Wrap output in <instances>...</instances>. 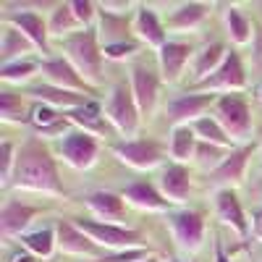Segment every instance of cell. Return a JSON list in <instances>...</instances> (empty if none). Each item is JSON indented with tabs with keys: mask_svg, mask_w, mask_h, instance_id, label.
<instances>
[{
	"mask_svg": "<svg viewBox=\"0 0 262 262\" xmlns=\"http://www.w3.org/2000/svg\"><path fill=\"white\" fill-rule=\"evenodd\" d=\"M11 189L63 196V184H60V176H58V163L53 158L50 147L39 137H29L24 144L18 147V163H16Z\"/></svg>",
	"mask_w": 262,
	"mask_h": 262,
	"instance_id": "obj_1",
	"label": "cell"
},
{
	"mask_svg": "<svg viewBox=\"0 0 262 262\" xmlns=\"http://www.w3.org/2000/svg\"><path fill=\"white\" fill-rule=\"evenodd\" d=\"M63 58L69 60L76 74L95 90L102 81V45L97 37V27L92 29H81L71 37L63 39Z\"/></svg>",
	"mask_w": 262,
	"mask_h": 262,
	"instance_id": "obj_2",
	"label": "cell"
},
{
	"mask_svg": "<svg viewBox=\"0 0 262 262\" xmlns=\"http://www.w3.org/2000/svg\"><path fill=\"white\" fill-rule=\"evenodd\" d=\"M215 121L223 126V131L231 137L233 144L244 147L252 144V134H254V123H252V111L244 97L238 95H217L215 107H212Z\"/></svg>",
	"mask_w": 262,
	"mask_h": 262,
	"instance_id": "obj_3",
	"label": "cell"
},
{
	"mask_svg": "<svg viewBox=\"0 0 262 262\" xmlns=\"http://www.w3.org/2000/svg\"><path fill=\"white\" fill-rule=\"evenodd\" d=\"M71 221L92 238V242L100 249L107 252H126V249H139L144 247V236L137 228H128V226H116V223H100V221H90V217H71Z\"/></svg>",
	"mask_w": 262,
	"mask_h": 262,
	"instance_id": "obj_4",
	"label": "cell"
},
{
	"mask_svg": "<svg viewBox=\"0 0 262 262\" xmlns=\"http://www.w3.org/2000/svg\"><path fill=\"white\" fill-rule=\"evenodd\" d=\"M105 118L111 123L121 137L126 139H134L137 131H139V121H142V113H139V105L131 95V86L126 84H116L111 95L105 100Z\"/></svg>",
	"mask_w": 262,
	"mask_h": 262,
	"instance_id": "obj_5",
	"label": "cell"
},
{
	"mask_svg": "<svg viewBox=\"0 0 262 262\" xmlns=\"http://www.w3.org/2000/svg\"><path fill=\"white\" fill-rule=\"evenodd\" d=\"M168 228L176 247L186 254H196L205 244V236H207V223H205V215L196 212V210H176L168 215Z\"/></svg>",
	"mask_w": 262,
	"mask_h": 262,
	"instance_id": "obj_6",
	"label": "cell"
},
{
	"mask_svg": "<svg viewBox=\"0 0 262 262\" xmlns=\"http://www.w3.org/2000/svg\"><path fill=\"white\" fill-rule=\"evenodd\" d=\"M196 92H207V95H236V92H244L247 90V69H244V60L236 50H228L223 66L217 69L212 76H207L205 81L194 84Z\"/></svg>",
	"mask_w": 262,
	"mask_h": 262,
	"instance_id": "obj_7",
	"label": "cell"
},
{
	"mask_svg": "<svg viewBox=\"0 0 262 262\" xmlns=\"http://www.w3.org/2000/svg\"><path fill=\"white\" fill-rule=\"evenodd\" d=\"M58 155L66 165L76 170H90L100 158V139L92 134H84L79 128H71L63 139H58Z\"/></svg>",
	"mask_w": 262,
	"mask_h": 262,
	"instance_id": "obj_8",
	"label": "cell"
},
{
	"mask_svg": "<svg viewBox=\"0 0 262 262\" xmlns=\"http://www.w3.org/2000/svg\"><path fill=\"white\" fill-rule=\"evenodd\" d=\"M113 155L118 163L134 168V170H152L163 165L165 160V149L155 139H123L113 144Z\"/></svg>",
	"mask_w": 262,
	"mask_h": 262,
	"instance_id": "obj_9",
	"label": "cell"
},
{
	"mask_svg": "<svg viewBox=\"0 0 262 262\" xmlns=\"http://www.w3.org/2000/svg\"><path fill=\"white\" fill-rule=\"evenodd\" d=\"M217 95H207V92H186L179 95L176 100L168 102V123L173 128L179 126H194L200 118L207 116V111L212 113Z\"/></svg>",
	"mask_w": 262,
	"mask_h": 262,
	"instance_id": "obj_10",
	"label": "cell"
},
{
	"mask_svg": "<svg viewBox=\"0 0 262 262\" xmlns=\"http://www.w3.org/2000/svg\"><path fill=\"white\" fill-rule=\"evenodd\" d=\"M252 152H254V144L233 147L228 152V158L210 173V184L215 186V191L217 189H238V186H244Z\"/></svg>",
	"mask_w": 262,
	"mask_h": 262,
	"instance_id": "obj_11",
	"label": "cell"
},
{
	"mask_svg": "<svg viewBox=\"0 0 262 262\" xmlns=\"http://www.w3.org/2000/svg\"><path fill=\"white\" fill-rule=\"evenodd\" d=\"M3 24L16 27L34 45V50H39L42 55L50 53V45H48V37H50L48 21L42 18L37 11H29L27 6H18V11H6L3 13Z\"/></svg>",
	"mask_w": 262,
	"mask_h": 262,
	"instance_id": "obj_12",
	"label": "cell"
},
{
	"mask_svg": "<svg viewBox=\"0 0 262 262\" xmlns=\"http://www.w3.org/2000/svg\"><path fill=\"white\" fill-rule=\"evenodd\" d=\"M212 205H215V215L223 226H228L238 238H247L252 221H247V212L242 207V200H238L236 189H217L212 194Z\"/></svg>",
	"mask_w": 262,
	"mask_h": 262,
	"instance_id": "obj_13",
	"label": "cell"
},
{
	"mask_svg": "<svg viewBox=\"0 0 262 262\" xmlns=\"http://www.w3.org/2000/svg\"><path fill=\"white\" fill-rule=\"evenodd\" d=\"M160 74H155L147 66H134L128 76V86H131V95H134L137 105H139V113L142 116H152L158 107V97H160Z\"/></svg>",
	"mask_w": 262,
	"mask_h": 262,
	"instance_id": "obj_14",
	"label": "cell"
},
{
	"mask_svg": "<svg viewBox=\"0 0 262 262\" xmlns=\"http://www.w3.org/2000/svg\"><path fill=\"white\" fill-rule=\"evenodd\" d=\"M39 71H42V76H45V84L58 86V90L76 92V95L92 92V86L76 74V69L66 58H45L39 63Z\"/></svg>",
	"mask_w": 262,
	"mask_h": 262,
	"instance_id": "obj_15",
	"label": "cell"
},
{
	"mask_svg": "<svg viewBox=\"0 0 262 262\" xmlns=\"http://www.w3.org/2000/svg\"><path fill=\"white\" fill-rule=\"evenodd\" d=\"M194 48L189 42H179V39H168L165 48L158 50V63H160V79L165 84H176L181 81L186 66H191L194 58Z\"/></svg>",
	"mask_w": 262,
	"mask_h": 262,
	"instance_id": "obj_16",
	"label": "cell"
},
{
	"mask_svg": "<svg viewBox=\"0 0 262 262\" xmlns=\"http://www.w3.org/2000/svg\"><path fill=\"white\" fill-rule=\"evenodd\" d=\"M97 37H100L102 50L121 48V45H128V42H139L137 34H134V18L116 16V13H107V11H100Z\"/></svg>",
	"mask_w": 262,
	"mask_h": 262,
	"instance_id": "obj_17",
	"label": "cell"
},
{
	"mask_svg": "<svg viewBox=\"0 0 262 262\" xmlns=\"http://www.w3.org/2000/svg\"><path fill=\"white\" fill-rule=\"evenodd\" d=\"M39 215V207L24 205L18 200H6L3 210H0V236L11 242V238H21L24 233H29L32 221Z\"/></svg>",
	"mask_w": 262,
	"mask_h": 262,
	"instance_id": "obj_18",
	"label": "cell"
},
{
	"mask_svg": "<svg viewBox=\"0 0 262 262\" xmlns=\"http://www.w3.org/2000/svg\"><path fill=\"white\" fill-rule=\"evenodd\" d=\"M58 236V249L71 257H86V259H100V247L86 236L74 221H60L55 226Z\"/></svg>",
	"mask_w": 262,
	"mask_h": 262,
	"instance_id": "obj_19",
	"label": "cell"
},
{
	"mask_svg": "<svg viewBox=\"0 0 262 262\" xmlns=\"http://www.w3.org/2000/svg\"><path fill=\"white\" fill-rule=\"evenodd\" d=\"M134 34L142 45L147 48H155V50H163L165 42H168V29L165 24L158 18V13L152 11L149 6H137L134 11Z\"/></svg>",
	"mask_w": 262,
	"mask_h": 262,
	"instance_id": "obj_20",
	"label": "cell"
},
{
	"mask_svg": "<svg viewBox=\"0 0 262 262\" xmlns=\"http://www.w3.org/2000/svg\"><path fill=\"white\" fill-rule=\"evenodd\" d=\"M158 189L163 191V196L170 205H184L191 194V170L181 163H170L163 168Z\"/></svg>",
	"mask_w": 262,
	"mask_h": 262,
	"instance_id": "obj_21",
	"label": "cell"
},
{
	"mask_svg": "<svg viewBox=\"0 0 262 262\" xmlns=\"http://www.w3.org/2000/svg\"><path fill=\"white\" fill-rule=\"evenodd\" d=\"M121 196L126 205L137 207L142 212H168V207H170V202L163 196V191L149 181H134V184L123 186Z\"/></svg>",
	"mask_w": 262,
	"mask_h": 262,
	"instance_id": "obj_22",
	"label": "cell"
},
{
	"mask_svg": "<svg viewBox=\"0 0 262 262\" xmlns=\"http://www.w3.org/2000/svg\"><path fill=\"white\" fill-rule=\"evenodd\" d=\"M84 205H86V210L95 215V221L123 226L126 202H123L121 194H116V191H92V194L84 196Z\"/></svg>",
	"mask_w": 262,
	"mask_h": 262,
	"instance_id": "obj_23",
	"label": "cell"
},
{
	"mask_svg": "<svg viewBox=\"0 0 262 262\" xmlns=\"http://www.w3.org/2000/svg\"><path fill=\"white\" fill-rule=\"evenodd\" d=\"M66 116V121H69L74 128H79V131H84V134H92V137H111V123H107V118H105V111L97 105V102H86V105H81V107H76V111H69V113H63Z\"/></svg>",
	"mask_w": 262,
	"mask_h": 262,
	"instance_id": "obj_24",
	"label": "cell"
},
{
	"mask_svg": "<svg viewBox=\"0 0 262 262\" xmlns=\"http://www.w3.org/2000/svg\"><path fill=\"white\" fill-rule=\"evenodd\" d=\"M29 123L37 128V137L39 139H53V137H66L71 131V123L66 121V116L60 111H55V107L50 105H34L29 111Z\"/></svg>",
	"mask_w": 262,
	"mask_h": 262,
	"instance_id": "obj_25",
	"label": "cell"
},
{
	"mask_svg": "<svg viewBox=\"0 0 262 262\" xmlns=\"http://www.w3.org/2000/svg\"><path fill=\"white\" fill-rule=\"evenodd\" d=\"M210 3H200V0H191V3H181L173 8V13L165 18V29L170 32H194V29H200L207 16H210Z\"/></svg>",
	"mask_w": 262,
	"mask_h": 262,
	"instance_id": "obj_26",
	"label": "cell"
},
{
	"mask_svg": "<svg viewBox=\"0 0 262 262\" xmlns=\"http://www.w3.org/2000/svg\"><path fill=\"white\" fill-rule=\"evenodd\" d=\"M27 95L42 105H50L60 113H69V111H76V107L86 105V95H76V92H66V90H58V86H50V84H37V86H29Z\"/></svg>",
	"mask_w": 262,
	"mask_h": 262,
	"instance_id": "obj_27",
	"label": "cell"
},
{
	"mask_svg": "<svg viewBox=\"0 0 262 262\" xmlns=\"http://www.w3.org/2000/svg\"><path fill=\"white\" fill-rule=\"evenodd\" d=\"M226 55H228V50H226V45H221V42H210V45L196 50L194 58H191V79H194V84H200L207 76H212L223 66Z\"/></svg>",
	"mask_w": 262,
	"mask_h": 262,
	"instance_id": "obj_28",
	"label": "cell"
},
{
	"mask_svg": "<svg viewBox=\"0 0 262 262\" xmlns=\"http://www.w3.org/2000/svg\"><path fill=\"white\" fill-rule=\"evenodd\" d=\"M29 53H34V45L16 27L6 24L3 34H0V66H8V63H16V60H27Z\"/></svg>",
	"mask_w": 262,
	"mask_h": 262,
	"instance_id": "obj_29",
	"label": "cell"
},
{
	"mask_svg": "<svg viewBox=\"0 0 262 262\" xmlns=\"http://www.w3.org/2000/svg\"><path fill=\"white\" fill-rule=\"evenodd\" d=\"M223 21H226V32H228V39L233 42L236 48H244V45H252L254 39V24L247 18V13L236 6H228L223 11Z\"/></svg>",
	"mask_w": 262,
	"mask_h": 262,
	"instance_id": "obj_30",
	"label": "cell"
},
{
	"mask_svg": "<svg viewBox=\"0 0 262 262\" xmlns=\"http://www.w3.org/2000/svg\"><path fill=\"white\" fill-rule=\"evenodd\" d=\"M196 144H200V139H196V134H194L191 126H179V128H173V131H170V147H168L173 163L186 165L189 160H194Z\"/></svg>",
	"mask_w": 262,
	"mask_h": 262,
	"instance_id": "obj_31",
	"label": "cell"
},
{
	"mask_svg": "<svg viewBox=\"0 0 262 262\" xmlns=\"http://www.w3.org/2000/svg\"><path fill=\"white\" fill-rule=\"evenodd\" d=\"M21 244L27 252H32L39 259H50L58 249V236L55 228H39V231H29L21 236Z\"/></svg>",
	"mask_w": 262,
	"mask_h": 262,
	"instance_id": "obj_32",
	"label": "cell"
},
{
	"mask_svg": "<svg viewBox=\"0 0 262 262\" xmlns=\"http://www.w3.org/2000/svg\"><path fill=\"white\" fill-rule=\"evenodd\" d=\"M76 29L81 32L79 21H76V16L71 11V3H55L53 11H50V18H48V32L66 39V37L76 34Z\"/></svg>",
	"mask_w": 262,
	"mask_h": 262,
	"instance_id": "obj_33",
	"label": "cell"
},
{
	"mask_svg": "<svg viewBox=\"0 0 262 262\" xmlns=\"http://www.w3.org/2000/svg\"><path fill=\"white\" fill-rule=\"evenodd\" d=\"M191 128H194V134H196V139H200V142L217 144V147H223V149H233L231 137L223 131V126L215 121V116H212V113H210V116H205V118H200Z\"/></svg>",
	"mask_w": 262,
	"mask_h": 262,
	"instance_id": "obj_34",
	"label": "cell"
},
{
	"mask_svg": "<svg viewBox=\"0 0 262 262\" xmlns=\"http://www.w3.org/2000/svg\"><path fill=\"white\" fill-rule=\"evenodd\" d=\"M0 121L3 123H27V102L18 92L3 90L0 92Z\"/></svg>",
	"mask_w": 262,
	"mask_h": 262,
	"instance_id": "obj_35",
	"label": "cell"
},
{
	"mask_svg": "<svg viewBox=\"0 0 262 262\" xmlns=\"http://www.w3.org/2000/svg\"><path fill=\"white\" fill-rule=\"evenodd\" d=\"M37 71H39L37 60H29V58L27 60H16V63H8V66H0V81H6V84H24Z\"/></svg>",
	"mask_w": 262,
	"mask_h": 262,
	"instance_id": "obj_36",
	"label": "cell"
},
{
	"mask_svg": "<svg viewBox=\"0 0 262 262\" xmlns=\"http://www.w3.org/2000/svg\"><path fill=\"white\" fill-rule=\"evenodd\" d=\"M16 163H18V147L6 139L0 144V186L3 189H11V184H13Z\"/></svg>",
	"mask_w": 262,
	"mask_h": 262,
	"instance_id": "obj_37",
	"label": "cell"
},
{
	"mask_svg": "<svg viewBox=\"0 0 262 262\" xmlns=\"http://www.w3.org/2000/svg\"><path fill=\"white\" fill-rule=\"evenodd\" d=\"M228 152H231V149H223V147H217V144L200 142V144H196V155H194V160L200 163V168H205V170L212 173L217 165H221V163L228 158Z\"/></svg>",
	"mask_w": 262,
	"mask_h": 262,
	"instance_id": "obj_38",
	"label": "cell"
},
{
	"mask_svg": "<svg viewBox=\"0 0 262 262\" xmlns=\"http://www.w3.org/2000/svg\"><path fill=\"white\" fill-rule=\"evenodd\" d=\"M71 11H74V16H76L81 29H92V24L100 18V6L92 3V0H74Z\"/></svg>",
	"mask_w": 262,
	"mask_h": 262,
	"instance_id": "obj_39",
	"label": "cell"
},
{
	"mask_svg": "<svg viewBox=\"0 0 262 262\" xmlns=\"http://www.w3.org/2000/svg\"><path fill=\"white\" fill-rule=\"evenodd\" d=\"M152 252L147 247H139V249H126V252H113V254H102L97 262H144L149 259Z\"/></svg>",
	"mask_w": 262,
	"mask_h": 262,
	"instance_id": "obj_40",
	"label": "cell"
},
{
	"mask_svg": "<svg viewBox=\"0 0 262 262\" xmlns=\"http://www.w3.org/2000/svg\"><path fill=\"white\" fill-rule=\"evenodd\" d=\"M252 69L262 74V24H254V39H252Z\"/></svg>",
	"mask_w": 262,
	"mask_h": 262,
	"instance_id": "obj_41",
	"label": "cell"
},
{
	"mask_svg": "<svg viewBox=\"0 0 262 262\" xmlns=\"http://www.w3.org/2000/svg\"><path fill=\"white\" fill-rule=\"evenodd\" d=\"M252 231H254V236L262 242V207H257V210L252 212Z\"/></svg>",
	"mask_w": 262,
	"mask_h": 262,
	"instance_id": "obj_42",
	"label": "cell"
},
{
	"mask_svg": "<svg viewBox=\"0 0 262 262\" xmlns=\"http://www.w3.org/2000/svg\"><path fill=\"white\" fill-rule=\"evenodd\" d=\"M39 257H34L32 252H16L13 257H11V262H37Z\"/></svg>",
	"mask_w": 262,
	"mask_h": 262,
	"instance_id": "obj_43",
	"label": "cell"
},
{
	"mask_svg": "<svg viewBox=\"0 0 262 262\" xmlns=\"http://www.w3.org/2000/svg\"><path fill=\"white\" fill-rule=\"evenodd\" d=\"M215 262H231V257L226 254V249H223L221 242H215Z\"/></svg>",
	"mask_w": 262,
	"mask_h": 262,
	"instance_id": "obj_44",
	"label": "cell"
},
{
	"mask_svg": "<svg viewBox=\"0 0 262 262\" xmlns=\"http://www.w3.org/2000/svg\"><path fill=\"white\" fill-rule=\"evenodd\" d=\"M144 262H160V259H158V254H152V257H149V259H144Z\"/></svg>",
	"mask_w": 262,
	"mask_h": 262,
	"instance_id": "obj_45",
	"label": "cell"
},
{
	"mask_svg": "<svg viewBox=\"0 0 262 262\" xmlns=\"http://www.w3.org/2000/svg\"><path fill=\"white\" fill-rule=\"evenodd\" d=\"M170 262H194V259H176V257H173Z\"/></svg>",
	"mask_w": 262,
	"mask_h": 262,
	"instance_id": "obj_46",
	"label": "cell"
},
{
	"mask_svg": "<svg viewBox=\"0 0 262 262\" xmlns=\"http://www.w3.org/2000/svg\"><path fill=\"white\" fill-rule=\"evenodd\" d=\"M259 100H262V86H259Z\"/></svg>",
	"mask_w": 262,
	"mask_h": 262,
	"instance_id": "obj_47",
	"label": "cell"
}]
</instances>
